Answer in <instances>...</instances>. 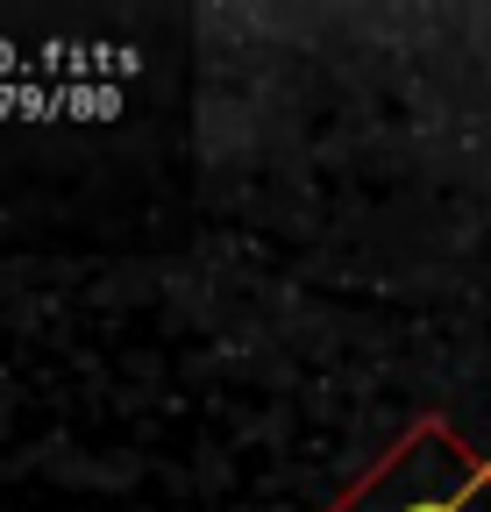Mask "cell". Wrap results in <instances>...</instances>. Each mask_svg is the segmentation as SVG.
Listing matches in <instances>:
<instances>
[{
	"mask_svg": "<svg viewBox=\"0 0 491 512\" xmlns=\"http://www.w3.org/2000/svg\"><path fill=\"white\" fill-rule=\"evenodd\" d=\"M29 72H36V50H22V43L0 36V86H15V79H29Z\"/></svg>",
	"mask_w": 491,
	"mask_h": 512,
	"instance_id": "cell-3",
	"label": "cell"
},
{
	"mask_svg": "<svg viewBox=\"0 0 491 512\" xmlns=\"http://www.w3.org/2000/svg\"><path fill=\"white\" fill-rule=\"evenodd\" d=\"M321 512H491V456H477L442 413H420Z\"/></svg>",
	"mask_w": 491,
	"mask_h": 512,
	"instance_id": "cell-1",
	"label": "cell"
},
{
	"mask_svg": "<svg viewBox=\"0 0 491 512\" xmlns=\"http://www.w3.org/2000/svg\"><path fill=\"white\" fill-rule=\"evenodd\" d=\"M121 107V86H72V79H15V86H0V114H15V121H114Z\"/></svg>",
	"mask_w": 491,
	"mask_h": 512,
	"instance_id": "cell-2",
	"label": "cell"
}]
</instances>
